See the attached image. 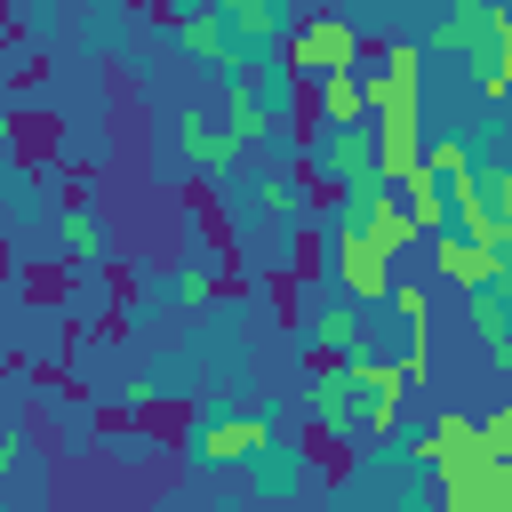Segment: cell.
Instances as JSON below:
<instances>
[{
  "label": "cell",
  "instance_id": "obj_1",
  "mask_svg": "<svg viewBox=\"0 0 512 512\" xmlns=\"http://www.w3.org/2000/svg\"><path fill=\"white\" fill-rule=\"evenodd\" d=\"M296 160H304V176H320V192L384 184V168H376V120H360V128H328V120H312V136L296 144Z\"/></svg>",
  "mask_w": 512,
  "mask_h": 512
},
{
  "label": "cell",
  "instance_id": "obj_2",
  "mask_svg": "<svg viewBox=\"0 0 512 512\" xmlns=\"http://www.w3.org/2000/svg\"><path fill=\"white\" fill-rule=\"evenodd\" d=\"M496 32H504V0H456L440 24H432V40H424V56H456V64H472V80L496 64Z\"/></svg>",
  "mask_w": 512,
  "mask_h": 512
},
{
  "label": "cell",
  "instance_id": "obj_3",
  "mask_svg": "<svg viewBox=\"0 0 512 512\" xmlns=\"http://www.w3.org/2000/svg\"><path fill=\"white\" fill-rule=\"evenodd\" d=\"M296 408L328 432V440H352V432H368V400H360V384H352V368L344 360H328V368H312L304 384H296Z\"/></svg>",
  "mask_w": 512,
  "mask_h": 512
},
{
  "label": "cell",
  "instance_id": "obj_4",
  "mask_svg": "<svg viewBox=\"0 0 512 512\" xmlns=\"http://www.w3.org/2000/svg\"><path fill=\"white\" fill-rule=\"evenodd\" d=\"M288 56H296V72H304V80L360 72V32H352V16H304V24L288 32Z\"/></svg>",
  "mask_w": 512,
  "mask_h": 512
},
{
  "label": "cell",
  "instance_id": "obj_5",
  "mask_svg": "<svg viewBox=\"0 0 512 512\" xmlns=\"http://www.w3.org/2000/svg\"><path fill=\"white\" fill-rule=\"evenodd\" d=\"M376 120H424V48H384V72H368Z\"/></svg>",
  "mask_w": 512,
  "mask_h": 512
},
{
  "label": "cell",
  "instance_id": "obj_6",
  "mask_svg": "<svg viewBox=\"0 0 512 512\" xmlns=\"http://www.w3.org/2000/svg\"><path fill=\"white\" fill-rule=\"evenodd\" d=\"M336 288L352 304H392V248H376L368 232H336Z\"/></svg>",
  "mask_w": 512,
  "mask_h": 512
},
{
  "label": "cell",
  "instance_id": "obj_7",
  "mask_svg": "<svg viewBox=\"0 0 512 512\" xmlns=\"http://www.w3.org/2000/svg\"><path fill=\"white\" fill-rule=\"evenodd\" d=\"M408 448H416V464H424V472H440V480H448V472H472V464H488L480 416H456V408H448V416H432V432H424V440H408Z\"/></svg>",
  "mask_w": 512,
  "mask_h": 512
},
{
  "label": "cell",
  "instance_id": "obj_8",
  "mask_svg": "<svg viewBox=\"0 0 512 512\" xmlns=\"http://www.w3.org/2000/svg\"><path fill=\"white\" fill-rule=\"evenodd\" d=\"M432 272L440 280H456V288H496V272H504V248H488V240H472V232H432Z\"/></svg>",
  "mask_w": 512,
  "mask_h": 512
},
{
  "label": "cell",
  "instance_id": "obj_9",
  "mask_svg": "<svg viewBox=\"0 0 512 512\" xmlns=\"http://www.w3.org/2000/svg\"><path fill=\"white\" fill-rule=\"evenodd\" d=\"M272 432H280L272 416H208V424L192 432V456H200V464H248Z\"/></svg>",
  "mask_w": 512,
  "mask_h": 512
},
{
  "label": "cell",
  "instance_id": "obj_10",
  "mask_svg": "<svg viewBox=\"0 0 512 512\" xmlns=\"http://www.w3.org/2000/svg\"><path fill=\"white\" fill-rule=\"evenodd\" d=\"M440 496H448V512H512V456H488L472 472H448Z\"/></svg>",
  "mask_w": 512,
  "mask_h": 512
},
{
  "label": "cell",
  "instance_id": "obj_11",
  "mask_svg": "<svg viewBox=\"0 0 512 512\" xmlns=\"http://www.w3.org/2000/svg\"><path fill=\"white\" fill-rule=\"evenodd\" d=\"M248 88H256V104H264V120H272V136H280V128H296V88H304V72H296V56H280V48H264V56L248 64Z\"/></svg>",
  "mask_w": 512,
  "mask_h": 512
},
{
  "label": "cell",
  "instance_id": "obj_12",
  "mask_svg": "<svg viewBox=\"0 0 512 512\" xmlns=\"http://www.w3.org/2000/svg\"><path fill=\"white\" fill-rule=\"evenodd\" d=\"M344 368H352V384H360V400H368V432H392V424H400V400H408L400 360H368V352H352Z\"/></svg>",
  "mask_w": 512,
  "mask_h": 512
},
{
  "label": "cell",
  "instance_id": "obj_13",
  "mask_svg": "<svg viewBox=\"0 0 512 512\" xmlns=\"http://www.w3.org/2000/svg\"><path fill=\"white\" fill-rule=\"evenodd\" d=\"M304 472H312V456H304L296 440H280V432H272V440L248 456V488H256L264 504H288V496L304 488Z\"/></svg>",
  "mask_w": 512,
  "mask_h": 512
},
{
  "label": "cell",
  "instance_id": "obj_14",
  "mask_svg": "<svg viewBox=\"0 0 512 512\" xmlns=\"http://www.w3.org/2000/svg\"><path fill=\"white\" fill-rule=\"evenodd\" d=\"M176 152H184L200 176H224V168H232L248 144H240L224 120H208V112H184V120H176Z\"/></svg>",
  "mask_w": 512,
  "mask_h": 512
},
{
  "label": "cell",
  "instance_id": "obj_15",
  "mask_svg": "<svg viewBox=\"0 0 512 512\" xmlns=\"http://www.w3.org/2000/svg\"><path fill=\"white\" fill-rule=\"evenodd\" d=\"M360 312H368V304H352V296H328V304H312V320H304V344H312V352H328V360H352V352H360Z\"/></svg>",
  "mask_w": 512,
  "mask_h": 512
},
{
  "label": "cell",
  "instance_id": "obj_16",
  "mask_svg": "<svg viewBox=\"0 0 512 512\" xmlns=\"http://www.w3.org/2000/svg\"><path fill=\"white\" fill-rule=\"evenodd\" d=\"M224 8V24L240 32V48L248 56H264V48H280L296 24H288V0H216Z\"/></svg>",
  "mask_w": 512,
  "mask_h": 512
},
{
  "label": "cell",
  "instance_id": "obj_17",
  "mask_svg": "<svg viewBox=\"0 0 512 512\" xmlns=\"http://www.w3.org/2000/svg\"><path fill=\"white\" fill-rule=\"evenodd\" d=\"M464 320H472L480 352L496 368H512V304H504V288H464Z\"/></svg>",
  "mask_w": 512,
  "mask_h": 512
},
{
  "label": "cell",
  "instance_id": "obj_18",
  "mask_svg": "<svg viewBox=\"0 0 512 512\" xmlns=\"http://www.w3.org/2000/svg\"><path fill=\"white\" fill-rule=\"evenodd\" d=\"M312 120H328V128H360V120H376V112H368V80H360V72H328V80H312Z\"/></svg>",
  "mask_w": 512,
  "mask_h": 512
},
{
  "label": "cell",
  "instance_id": "obj_19",
  "mask_svg": "<svg viewBox=\"0 0 512 512\" xmlns=\"http://www.w3.org/2000/svg\"><path fill=\"white\" fill-rule=\"evenodd\" d=\"M424 120H376V168H384V184H408L416 168H424Z\"/></svg>",
  "mask_w": 512,
  "mask_h": 512
},
{
  "label": "cell",
  "instance_id": "obj_20",
  "mask_svg": "<svg viewBox=\"0 0 512 512\" xmlns=\"http://www.w3.org/2000/svg\"><path fill=\"white\" fill-rule=\"evenodd\" d=\"M256 216L304 232V224H312V184H304V168H272V176L256 184Z\"/></svg>",
  "mask_w": 512,
  "mask_h": 512
},
{
  "label": "cell",
  "instance_id": "obj_21",
  "mask_svg": "<svg viewBox=\"0 0 512 512\" xmlns=\"http://www.w3.org/2000/svg\"><path fill=\"white\" fill-rule=\"evenodd\" d=\"M224 128H232L240 144H264V136H272V120H264L256 88H248V72H224Z\"/></svg>",
  "mask_w": 512,
  "mask_h": 512
},
{
  "label": "cell",
  "instance_id": "obj_22",
  "mask_svg": "<svg viewBox=\"0 0 512 512\" xmlns=\"http://www.w3.org/2000/svg\"><path fill=\"white\" fill-rule=\"evenodd\" d=\"M56 232H64V248H72V264H104V224H96V208H64L56 216Z\"/></svg>",
  "mask_w": 512,
  "mask_h": 512
},
{
  "label": "cell",
  "instance_id": "obj_23",
  "mask_svg": "<svg viewBox=\"0 0 512 512\" xmlns=\"http://www.w3.org/2000/svg\"><path fill=\"white\" fill-rule=\"evenodd\" d=\"M472 88H480V104H504V96H512V8H504V32H496V64H488Z\"/></svg>",
  "mask_w": 512,
  "mask_h": 512
},
{
  "label": "cell",
  "instance_id": "obj_24",
  "mask_svg": "<svg viewBox=\"0 0 512 512\" xmlns=\"http://www.w3.org/2000/svg\"><path fill=\"white\" fill-rule=\"evenodd\" d=\"M168 296H176V304H208V296H216V256L176 264V272H168Z\"/></svg>",
  "mask_w": 512,
  "mask_h": 512
},
{
  "label": "cell",
  "instance_id": "obj_25",
  "mask_svg": "<svg viewBox=\"0 0 512 512\" xmlns=\"http://www.w3.org/2000/svg\"><path fill=\"white\" fill-rule=\"evenodd\" d=\"M488 176V200H496V224H504V256H512V168H480Z\"/></svg>",
  "mask_w": 512,
  "mask_h": 512
},
{
  "label": "cell",
  "instance_id": "obj_26",
  "mask_svg": "<svg viewBox=\"0 0 512 512\" xmlns=\"http://www.w3.org/2000/svg\"><path fill=\"white\" fill-rule=\"evenodd\" d=\"M480 440H488V456H512V400L480 416Z\"/></svg>",
  "mask_w": 512,
  "mask_h": 512
}]
</instances>
